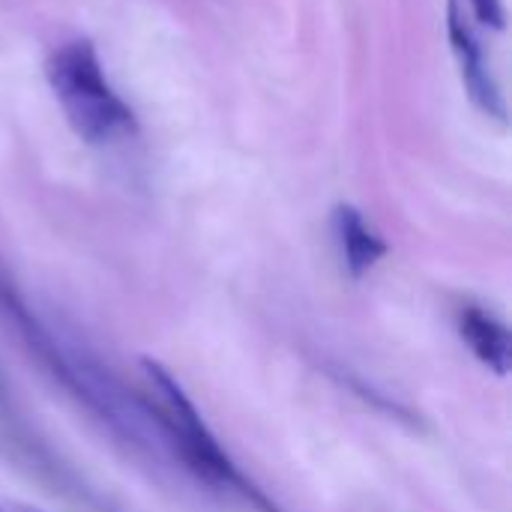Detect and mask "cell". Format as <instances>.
I'll return each mask as SVG.
<instances>
[{"mask_svg": "<svg viewBox=\"0 0 512 512\" xmlns=\"http://www.w3.org/2000/svg\"><path fill=\"white\" fill-rule=\"evenodd\" d=\"M447 33H450V45L453 54L459 60V72L462 81L468 87L471 102L492 120L504 123L507 120V102L501 93V84L483 54V45L465 15V9L459 6V0H447Z\"/></svg>", "mask_w": 512, "mask_h": 512, "instance_id": "obj_5", "label": "cell"}, {"mask_svg": "<svg viewBox=\"0 0 512 512\" xmlns=\"http://www.w3.org/2000/svg\"><path fill=\"white\" fill-rule=\"evenodd\" d=\"M333 234H336L342 264L354 279H363L390 252L387 240L351 204H339L333 210Z\"/></svg>", "mask_w": 512, "mask_h": 512, "instance_id": "obj_7", "label": "cell"}, {"mask_svg": "<svg viewBox=\"0 0 512 512\" xmlns=\"http://www.w3.org/2000/svg\"><path fill=\"white\" fill-rule=\"evenodd\" d=\"M0 324L21 342L27 357L126 450L147 459H171L150 399L129 390L72 330L39 315L3 267Z\"/></svg>", "mask_w": 512, "mask_h": 512, "instance_id": "obj_1", "label": "cell"}, {"mask_svg": "<svg viewBox=\"0 0 512 512\" xmlns=\"http://www.w3.org/2000/svg\"><path fill=\"white\" fill-rule=\"evenodd\" d=\"M348 390H354L360 399H366V402H372L375 408H381V411H387V414H393L396 420H408V423H414V414L411 411H405L396 399H387L384 393H378V390H372L366 381H360V378H351V375H342L339 378Z\"/></svg>", "mask_w": 512, "mask_h": 512, "instance_id": "obj_8", "label": "cell"}, {"mask_svg": "<svg viewBox=\"0 0 512 512\" xmlns=\"http://www.w3.org/2000/svg\"><path fill=\"white\" fill-rule=\"evenodd\" d=\"M24 512H33V510H24Z\"/></svg>", "mask_w": 512, "mask_h": 512, "instance_id": "obj_10", "label": "cell"}, {"mask_svg": "<svg viewBox=\"0 0 512 512\" xmlns=\"http://www.w3.org/2000/svg\"><path fill=\"white\" fill-rule=\"evenodd\" d=\"M45 75L69 126L87 144H111L135 132L132 108L108 84L99 54L87 39L60 45L45 63Z\"/></svg>", "mask_w": 512, "mask_h": 512, "instance_id": "obj_3", "label": "cell"}, {"mask_svg": "<svg viewBox=\"0 0 512 512\" xmlns=\"http://www.w3.org/2000/svg\"><path fill=\"white\" fill-rule=\"evenodd\" d=\"M0 462L18 471L24 480L36 483L48 495L81 507L87 512H114L111 501L102 498L36 429L33 417L15 396L3 366H0Z\"/></svg>", "mask_w": 512, "mask_h": 512, "instance_id": "obj_4", "label": "cell"}, {"mask_svg": "<svg viewBox=\"0 0 512 512\" xmlns=\"http://www.w3.org/2000/svg\"><path fill=\"white\" fill-rule=\"evenodd\" d=\"M456 327H459L462 342L471 348V354H474L486 369H492V372L501 375V378L510 372L512 339L507 324H504L501 318H495V315H492L486 306H480V303H465V306H459Z\"/></svg>", "mask_w": 512, "mask_h": 512, "instance_id": "obj_6", "label": "cell"}, {"mask_svg": "<svg viewBox=\"0 0 512 512\" xmlns=\"http://www.w3.org/2000/svg\"><path fill=\"white\" fill-rule=\"evenodd\" d=\"M468 3H471L477 21H483V24H489L495 30L504 27V6H501V0H468Z\"/></svg>", "mask_w": 512, "mask_h": 512, "instance_id": "obj_9", "label": "cell"}, {"mask_svg": "<svg viewBox=\"0 0 512 512\" xmlns=\"http://www.w3.org/2000/svg\"><path fill=\"white\" fill-rule=\"evenodd\" d=\"M141 369H144V381L150 393L147 399L165 435L168 453L174 462H180L183 471H189L207 489L240 501L252 512H285L255 480H249L240 471V465L219 444V438L204 423V417L198 414L195 402L186 396L180 381L162 363L144 357Z\"/></svg>", "mask_w": 512, "mask_h": 512, "instance_id": "obj_2", "label": "cell"}]
</instances>
